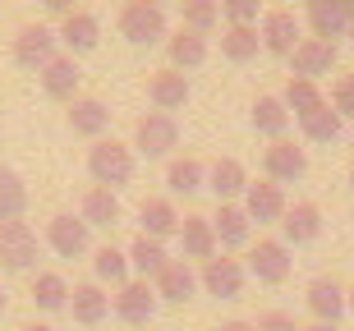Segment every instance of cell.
Returning <instances> with one entry per match:
<instances>
[{"instance_id": "obj_1", "label": "cell", "mask_w": 354, "mask_h": 331, "mask_svg": "<svg viewBox=\"0 0 354 331\" xmlns=\"http://www.w3.org/2000/svg\"><path fill=\"white\" fill-rule=\"evenodd\" d=\"M133 171H138V157H133V143H120V138H97V143L88 147V175L92 185L102 189H124L133 180Z\"/></svg>"}, {"instance_id": "obj_2", "label": "cell", "mask_w": 354, "mask_h": 331, "mask_svg": "<svg viewBox=\"0 0 354 331\" xmlns=\"http://www.w3.org/2000/svg\"><path fill=\"white\" fill-rule=\"evenodd\" d=\"M120 37L133 41V46H157L166 41V10H161V0H124L120 5Z\"/></svg>"}, {"instance_id": "obj_3", "label": "cell", "mask_w": 354, "mask_h": 331, "mask_svg": "<svg viewBox=\"0 0 354 331\" xmlns=\"http://www.w3.org/2000/svg\"><path fill=\"white\" fill-rule=\"evenodd\" d=\"M175 147H180V124H175V115H166V111L138 115V124H133V152H143V157L152 161V157H171Z\"/></svg>"}, {"instance_id": "obj_4", "label": "cell", "mask_w": 354, "mask_h": 331, "mask_svg": "<svg viewBox=\"0 0 354 331\" xmlns=\"http://www.w3.org/2000/svg\"><path fill=\"white\" fill-rule=\"evenodd\" d=\"M37 230L19 216V221H0V267L5 272H28V267H37Z\"/></svg>"}, {"instance_id": "obj_5", "label": "cell", "mask_w": 354, "mask_h": 331, "mask_svg": "<svg viewBox=\"0 0 354 331\" xmlns=\"http://www.w3.org/2000/svg\"><path fill=\"white\" fill-rule=\"evenodd\" d=\"M290 267H295V258H290V244H286V239H258V244L249 249L244 272H249V276H258V285H286V281H290Z\"/></svg>"}, {"instance_id": "obj_6", "label": "cell", "mask_w": 354, "mask_h": 331, "mask_svg": "<svg viewBox=\"0 0 354 331\" xmlns=\"http://www.w3.org/2000/svg\"><path fill=\"white\" fill-rule=\"evenodd\" d=\"M157 290H152V281H124L115 294H111V313H115L120 322H129V327H143V322L157 318Z\"/></svg>"}, {"instance_id": "obj_7", "label": "cell", "mask_w": 354, "mask_h": 331, "mask_svg": "<svg viewBox=\"0 0 354 331\" xmlns=\"http://www.w3.org/2000/svg\"><path fill=\"white\" fill-rule=\"evenodd\" d=\"M46 249H51L55 258H83V253L92 249V225L74 212H55L51 221H46Z\"/></svg>"}, {"instance_id": "obj_8", "label": "cell", "mask_w": 354, "mask_h": 331, "mask_svg": "<svg viewBox=\"0 0 354 331\" xmlns=\"http://www.w3.org/2000/svg\"><path fill=\"white\" fill-rule=\"evenodd\" d=\"M263 171L272 185H295V180H304V171H308V152H304L295 138H272V143L263 147Z\"/></svg>"}, {"instance_id": "obj_9", "label": "cell", "mask_w": 354, "mask_h": 331, "mask_svg": "<svg viewBox=\"0 0 354 331\" xmlns=\"http://www.w3.org/2000/svg\"><path fill=\"white\" fill-rule=\"evenodd\" d=\"M55 28H46V23H28V28H19L14 32V65H24V69H46L55 60Z\"/></svg>"}, {"instance_id": "obj_10", "label": "cell", "mask_w": 354, "mask_h": 331, "mask_svg": "<svg viewBox=\"0 0 354 331\" xmlns=\"http://www.w3.org/2000/svg\"><path fill=\"white\" fill-rule=\"evenodd\" d=\"M304 19H308V28H313V37L336 41V37L350 32L354 0H304Z\"/></svg>"}, {"instance_id": "obj_11", "label": "cell", "mask_w": 354, "mask_h": 331, "mask_svg": "<svg viewBox=\"0 0 354 331\" xmlns=\"http://www.w3.org/2000/svg\"><path fill=\"white\" fill-rule=\"evenodd\" d=\"M244 281H249V272H244V263L239 258H212V263H203V272H198V285L212 294V299H239L244 294Z\"/></svg>"}, {"instance_id": "obj_12", "label": "cell", "mask_w": 354, "mask_h": 331, "mask_svg": "<svg viewBox=\"0 0 354 331\" xmlns=\"http://www.w3.org/2000/svg\"><path fill=\"white\" fill-rule=\"evenodd\" d=\"M258 37H263L267 55H290L304 41V23L295 19V10H267L258 23Z\"/></svg>"}, {"instance_id": "obj_13", "label": "cell", "mask_w": 354, "mask_h": 331, "mask_svg": "<svg viewBox=\"0 0 354 331\" xmlns=\"http://www.w3.org/2000/svg\"><path fill=\"white\" fill-rule=\"evenodd\" d=\"M244 212H249V221L258 225H281V216H286V189L272 185V180H249V189H244V202H239Z\"/></svg>"}, {"instance_id": "obj_14", "label": "cell", "mask_w": 354, "mask_h": 331, "mask_svg": "<svg viewBox=\"0 0 354 331\" xmlns=\"http://www.w3.org/2000/svg\"><path fill=\"white\" fill-rule=\"evenodd\" d=\"M304 304L313 313V322H327V327H341V318L350 313V299H345V285L341 281H313L308 294H304Z\"/></svg>"}, {"instance_id": "obj_15", "label": "cell", "mask_w": 354, "mask_h": 331, "mask_svg": "<svg viewBox=\"0 0 354 331\" xmlns=\"http://www.w3.org/2000/svg\"><path fill=\"white\" fill-rule=\"evenodd\" d=\"M216 253H221V244H216L212 216H184L180 221V258L184 263H212Z\"/></svg>"}, {"instance_id": "obj_16", "label": "cell", "mask_w": 354, "mask_h": 331, "mask_svg": "<svg viewBox=\"0 0 354 331\" xmlns=\"http://www.w3.org/2000/svg\"><path fill=\"white\" fill-rule=\"evenodd\" d=\"M55 37L65 41V55H74V60H79V55L97 51V41H102V23H97V14L74 10V14H65V19H60Z\"/></svg>"}, {"instance_id": "obj_17", "label": "cell", "mask_w": 354, "mask_h": 331, "mask_svg": "<svg viewBox=\"0 0 354 331\" xmlns=\"http://www.w3.org/2000/svg\"><path fill=\"white\" fill-rule=\"evenodd\" d=\"M152 290H157L161 304H189L198 294V272L184 258H171V263L161 267V276L152 281Z\"/></svg>"}, {"instance_id": "obj_18", "label": "cell", "mask_w": 354, "mask_h": 331, "mask_svg": "<svg viewBox=\"0 0 354 331\" xmlns=\"http://www.w3.org/2000/svg\"><path fill=\"white\" fill-rule=\"evenodd\" d=\"M336 65V41H322V37H304L295 51H290V69H295V79H313L317 74H331Z\"/></svg>"}, {"instance_id": "obj_19", "label": "cell", "mask_w": 354, "mask_h": 331, "mask_svg": "<svg viewBox=\"0 0 354 331\" xmlns=\"http://www.w3.org/2000/svg\"><path fill=\"white\" fill-rule=\"evenodd\" d=\"M207 189L216 193V202H239V198H244V189H249L244 161H235V157L207 161Z\"/></svg>"}, {"instance_id": "obj_20", "label": "cell", "mask_w": 354, "mask_h": 331, "mask_svg": "<svg viewBox=\"0 0 354 331\" xmlns=\"http://www.w3.org/2000/svg\"><path fill=\"white\" fill-rule=\"evenodd\" d=\"M37 79H41V93L51 97V102H74L79 97V83H83V69H79L74 55H55Z\"/></svg>"}, {"instance_id": "obj_21", "label": "cell", "mask_w": 354, "mask_h": 331, "mask_svg": "<svg viewBox=\"0 0 354 331\" xmlns=\"http://www.w3.org/2000/svg\"><path fill=\"white\" fill-rule=\"evenodd\" d=\"M317 235H322V207H317V202H295V207H286V216H281V239H286L290 249H295V244H313Z\"/></svg>"}, {"instance_id": "obj_22", "label": "cell", "mask_w": 354, "mask_h": 331, "mask_svg": "<svg viewBox=\"0 0 354 331\" xmlns=\"http://www.w3.org/2000/svg\"><path fill=\"white\" fill-rule=\"evenodd\" d=\"M69 313H74V322H83V327L106 322L111 318V294H106V285H97V281L74 285V290H69Z\"/></svg>"}, {"instance_id": "obj_23", "label": "cell", "mask_w": 354, "mask_h": 331, "mask_svg": "<svg viewBox=\"0 0 354 331\" xmlns=\"http://www.w3.org/2000/svg\"><path fill=\"white\" fill-rule=\"evenodd\" d=\"M180 221H184V216L175 212L171 198H143V207H138V225H143L138 235L161 239V244H166L171 235H180Z\"/></svg>"}, {"instance_id": "obj_24", "label": "cell", "mask_w": 354, "mask_h": 331, "mask_svg": "<svg viewBox=\"0 0 354 331\" xmlns=\"http://www.w3.org/2000/svg\"><path fill=\"white\" fill-rule=\"evenodd\" d=\"M166 55H171V69H198L207 60V32H194V28H175L171 37H166Z\"/></svg>"}, {"instance_id": "obj_25", "label": "cell", "mask_w": 354, "mask_h": 331, "mask_svg": "<svg viewBox=\"0 0 354 331\" xmlns=\"http://www.w3.org/2000/svg\"><path fill=\"white\" fill-rule=\"evenodd\" d=\"M106 124H111V111H106V102L102 97H74L69 102V129L79 133V138H102L106 133Z\"/></svg>"}, {"instance_id": "obj_26", "label": "cell", "mask_w": 354, "mask_h": 331, "mask_svg": "<svg viewBox=\"0 0 354 331\" xmlns=\"http://www.w3.org/2000/svg\"><path fill=\"white\" fill-rule=\"evenodd\" d=\"M147 97H152V106L157 111H166V115H171V111H180L184 102H189V79H184L180 69H157V74H152V79H147Z\"/></svg>"}, {"instance_id": "obj_27", "label": "cell", "mask_w": 354, "mask_h": 331, "mask_svg": "<svg viewBox=\"0 0 354 331\" xmlns=\"http://www.w3.org/2000/svg\"><path fill=\"white\" fill-rule=\"evenodd\" d=\"M69 285L60 272H37L32 276V285H28V299H32V308L37 313H60V308H69Z\"/></svg>"}, {"instance_id": "obj_28", "label": "cell", "mask_w": 354, "mask_h": 331, "mask_svg": "<svg viewBox=\"0 0 354 331\" xmlns=\"http://www.w3.org/2000/svg\"><path fill=\"white\" fill-rule=\"evenodd\" d=\"M212 230H216V244L225 249H239V244H249V212L239 207V202H216V216H212Z\"/></svg>"}, {"instance_id": "obj_29", "label": "cell", "mask_w": 354, "mask_h": 331, "mask_svg": "<svg viewBox=\"0 0 354 331\" xmlns=\"http://www.w3.org/2000/svg\"><path fill=\"white\" fill-rule=\"evenodd\" d=\"M124 253H129V272H138V281H157L161 267L171 263L166 244H161V239H147V235H138Z\"/></svg>"}, {"instance_id": "obj_30", "label": "cell", "mask_w": 354, "mask_h": 331, "mask_svg": "<svg viewBox=\"0 0 354 331\" xmlns=\"http://www.w3.org/2000/svg\"><path fill=\"white\" fill-rule=\"evenodd\" d=\"M166 185H171V193H184V198L203 193V189H207V161L175 157L171 166H166Z\"/></svg>"}, {"instance_id": "obj_31", "label": "cell", "mask_w": 354, "mask_h": 331, "mask_svg": "<svg viewBox=\"0 0 354 331\" xmlns=\"http://www.w3.org/2000/svg\"><path fill=\"white\" fill-rule=\"evenodd\" d=\"M92 276H97V285H124V281H133L129 272V253L115 249V244H102V249L92 253Z\"/></svg>"}, {"instance_id": "obj_32", "label": "cell", "mask_w": 354, "mask_h": 331, "mask_svg": "<svg viewBox=\"0 0 354 331\" xmlns=\"http://www.w3.org/2000/svg\"><path fill=\"white\" fill-rule=\"evenodd\" d=\"M83 221L88 225H102V230H115L120 225V193H111V189L92 185L88 193H83Z\"/></svg>"}, {"instance_id": "obj_33", "label": "cell", "mask_w": 354, "mask_h": 331, "mask_svg": "<svg viewBox=\"0 0 354 331\" xmlns=\"http://www.w3.org/2000/svg\"><path fill=\"white\" fill-rule=\"evenodd\" d=\"M249 120H253V129L267 133V138H286V129H290V111H286L281 97H258Z\"/></svg>"}, {"instance_id": "obj_34", "label": "cell", "mask_w": 354, "mask_h": 331, "mask_svg": "<svg viewBox=\"0 0 354 331\" xmlns=\"http://www.w3.org/2000/svg\"><path fill=\"white\" fill-rule=\"evenodd\" d=\"M28 212V185L24 175L0 166V221H19Z\"/></svg>"}, {"instance_id": "obj_35", "label": "cell", "mask_w": 354, "mask_h": 331, "mask_svg": "<svg viewBox=\"0 0 354 331\" xmlns=\"http://www.w3.org/2000/svg\"><path fill=\"white\" fill-rule=\"evenodd\" d=\"M258 51H263L258 28H225V32H221V55L230 60V65H249Z\"/></svg>"}, {"instance_id": "obj_36", "label": "cell", "mask_w": 354, "mask_h": 331, "mask_svg": "<svg viewBox=\"0 0 354 331\" xmlns=\"http://www.w3.org/2000/svg\"><path fill=\"white\" fill-rule=\"evenodd\" d=\"M281 102H286V111L295 120L299 115H308V111H317V106H327V97H322V88H317L313 79H295V74H290V83H286V97H281Z\"/></svg>"}, {"instance_id": "obj_37", "label": "cell", "mask_w": 354, "mask_h": 331, "mask_svg": "<svg viewBox=\"0 0 354 331\" xmlns=\"http://www.w3.org/2000/svg\"><path fill=\"white\" fill-rule=\"evenodd\" d=\"M341 124H345V120L331 111V102H327V106H317V111H308V115H299V129H304L308 143H331V138L341 133Z\"/></svg>"}, {"instance_id": "obj_38", "label": "cell", "mask_w": 354, "mask_h": 331, "mask_svg": "<svg viewBox=\"0 0 354 331\" xmlns=\"http://www.w3.org/2000/svg\"><path fill=\"white\" fill-rule=\"evenodd\" d=\"M180 14H184V28L212 32L221 23V0H180Z\"/></svg>"}, {"instance_id": "obj_39", "label": "cell", "mask_w": 354, "mask_h": 331, "mask_svg": "<svg viewBox=\"0 0 354 331\" xmlns=\"http://www.w3.org/2000/svg\"><path fill=\"white\" fill-rule=\"evenodd\" d=\"M225 28H258L263 19V0H221Z\"/></svg>"}, {"instance_id": "obj_40", "label": "cell", "mask_w": 354, "mask_h": 331, "mask_svg": "<svg viewBox=\"0 0 354 331\" xmlns=\"http://www.w3.org/2000/svg\"><path fill=\"white\" fill-rule=\"evenodd\" d=\"M331 111L341 120H354V74H341L331 83Z\"/></svg>"}, {"instance_id": "obj_41", "label": "cell", "mask_w": 354, "mask_h": 331, "mask_svg": "<svg viewBox=\"0 0 354 331\" xmlns=\"http://www.w3.org/2000/svg\"><path fill=\"white\" fill-rule=\"evenodd\" d=\"M253 331H304L299 322L290 318V313H281V308H272V313H263V318L253 322Z\"/></svg>"}, {"instance_id": "obj_42", "label": "cell", "mask_w": 354, "mask_h": 331, "mask_svg": "<svg viewBox=\"0 0 354 331\" xmlns=\"http://www.w3.org/2000/svg\"><path fill=\"white\" fill-rule=\"evenodd\" d=\"M41 5H46V10H51V14H60V19H65V14H74V10H79V0H41Z\"/></svg>"}, {"instance_id": "obj_43", "label": "cell", "mask_w": 354, "mask_h": 331, "mask_svg": "<svg viewBox=\"0 0 354 331\" xmlns=\"http://www.w3.org/2000/svg\"><path fill=\"white\" fill-rule=\"evenodd\" d=\"M216 331H253V322H221Z\"/></svg>"}, {"instance_id": "obj_44", "label": "cell", "mask_w": 354, "mask_h": 331, "mask_svg": "<svg viewBox=\"0 0 354 331\" xmlns=\"http://www.w3.org/2000/svg\"><path fill=\"white\" fill-rule=\"evenodd\" d=\"M19 331H55V327H51V322H24Z\"/></svg>"}, {"instance_id": "obj_45", "label": "cell", "mask_w": 354, "mask_h": 331, "mask_svg": "<svg viewBox=\"0 0 354 331\" xmlns=\"http://www.w3.org/2000/svg\"><path fill=\"white\" fill-rule=\"evenodd\" d=\"M304 331H341V327H327V322H313V327H304Z\"/></svg>"}, {"instance_id": "obj_46", "label": "cell", "mask_w": 354, "mask_h": 331, "mask_svg": "<svg viewBox=\"0 0 354 331\" xmlns=\"http://www.w3.org/2000/svg\"><path fill=\"white\" fill-rule=\"evenodd\" d=\"M5 308H10V290H5V285H0V313H5Z\"/></svg>"}, {"instance_id": "obj_47", "label": "cell", "mask_w": 354, "mask_h": 331, "mask_svg": "<svg viewBox=\"0 0 354 331\" xmlns=\"http://www.w3.org/2000/svg\"><path fill=\"white\" fill-rule=\"evenodd\" d=\"M345 299H350V313H354V285H345Z\"/></svg>"}, {"instance_id": "obj_48", "label": "cell", "mask_w": 354, "mask_h": 331, "mask_svg": "<svg viewBox=\"0 0 354 331\" xmlns=\"http://www.w3.org/2000/svg\"><path fill=\"white\" fill-rule=\"evenodd\" d=\"M345 37H350V41H354V19H350V32H345Z\"/></svg>"}, {"instance_id": "obj_49", "label": "cell", "mask_w": 354, "mask_h": 331, "mask_svg": "<svg viewBox=\"0 0 354 331\" xmlns=\"http://www.w3.org/2000/svg\"><path fill=\"white\" fill-rule=\"evenodd\" d=\"M350 189H354V171H350Z\"/></svg>"}]
</instances>
